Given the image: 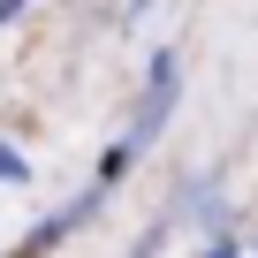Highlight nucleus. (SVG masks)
<instances>
[{"instance_id":"obj_1","label":"nucleus","mask_w":258,"mask_h":258,"mask_svg":"<svg viewBox=\"0 0 258 258\" xmlns=\"http://www.w3.org/2000/svg\"><path fill=\"white\" fill-rule=\"evenodd\" d=\"M23 175H31V167H23V152H16V145H0V182H23Z\"/></svg>"},{"instance_id":"obj_2","label":"nucleus","mask_w":258,"mask_h":258,"mask_svg":"<svg viewBox=\"0 0 258 258\" xmlns=\"http://www.w3.org/2000/svg\"><path fill=\"white\" fill-rule=\"evenodd\" d=\"M205 258H235V243H213V250H205Z\"/></svg>"},{"instance_id":"obj_3","label":"nucleus","mask_w":258,"mask_h":258,"mask_svg":"<svg viewBox=\"0 0 258 258\" xmlns=\"http://www.w3.org/2000/svg\"><path fill=\"white\" fill-rule=\"evenodd\" d=\"M16 8H23V0H0V23H8V16H16Z\"/></svg>"}]
</instances>
